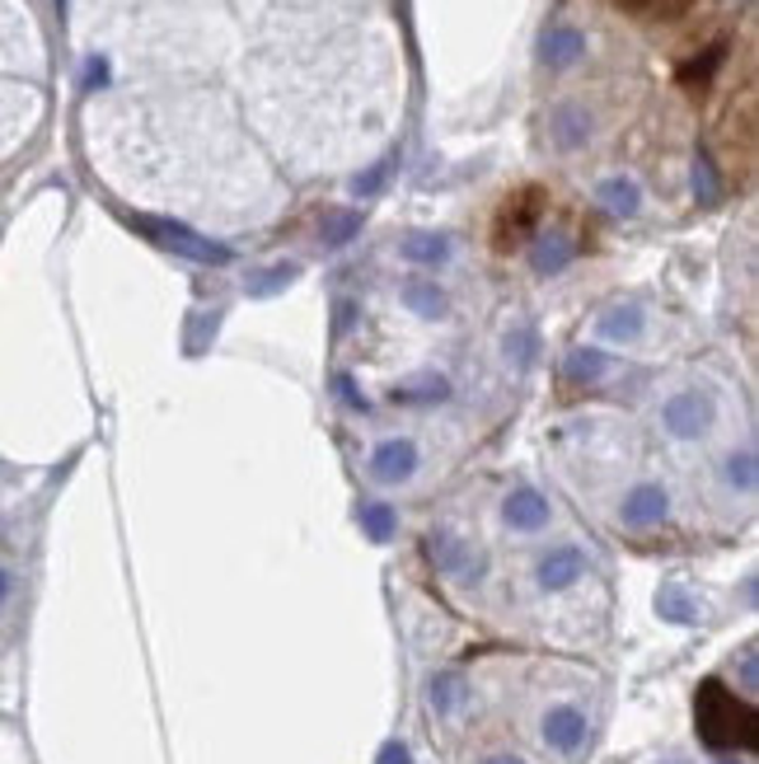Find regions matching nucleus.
<instances>
[{"mask_svg":"<svg viewBox=\"0 0 759 764\" xmlns=\"http://www.w3.org/2000/svg\"><path fill=\"white\" fill-rule=\"evenodd\" d=\"M132 225H136L141 235H150L160 249L183 254V258H192V263H231V249H225V245H211V239H202V235H192L188 225H179V221L132 216Z\"/></svg>","mask_w":759,"mask_h":764,"instance_id":"nucleus-3","label":"nucleus"},{"mask_svg":"<svg viewBox=\"0 0 759 764\" xmlns=\"http://www.w3.org/2000/svg\"><path fill=\"white\" fill-rule=\"evenodd\" d=\"M600 334L614 338V342H633L643 334V310L638 305H614L605 319H600Z\"/></svg>","mask_w":759,"mask_h":764,"instance_id":"nucleus-14","label":"nucleus"},{"mask_svg":"<svg viewBox=\"0 0 759 764\" xmlns=\"http://www.w3.org/2000/svg\"><path fill=\"white\" fill-rule=\"evenodd\" d=\"M581 52H587V38H581V29H572V24H554L539 38V57H544V66H554V71L581 61Z\"/></svg>","mask_w":759,"mask_h":764,"instance_id":"nucleus-7","label":"nucleus"},{"mask_svg":"<svg viewBox=\"0 0 759 764\" xmlns=\"http://www.w3.org/2000/svg\"><path fill=\"white\" fill-rule=\"evenodd\" d=\"M10 592H14V577H10V568H0V605L10 600Z\"/></svg>","mask_w":759,"mask_h":764,"instance_id":"nucleus-22","label":"nucleus"},{"mask_svg":"<svg viewBox=\"0 0 759 764\" xmlns=\"http://www.w3.org/2000/svg\"><path fill=\"white\" fill-rule=\"evenodd\" d=\"M708 423H713V398L699 394V390H684V394L661 404V431L676 441H694Z\"/></svg>","mask_w":759,"mask_h":764,"instance_id":"nucleus-4","label":"nucleus"},{"mask_svg":"<svg viewBox=\"0 0 759 764\" xmlns=\"http://www.w3.org/2000/svg\"><path fill=\"white\" fill-rule=\"evenodd\" d=\"M403 258H409V263L436 268V263H446L450 258V239L446 235H409L403 239Z\"/></svg>","mask_w":759,"mask_h":764,"instance_id":"nucleus-13","label":"nucleus"},{"mask_svg":"<svg viewBox=\"0 0 759 764\" xmlns=\"http://www.w3.org/2000/svg\"><path fill=\"white\" fill-rule=\"evenodd\" d=\"M529 347H535V334H529V328H516V338L506 342V352H511V357H516L521 367H525V361H529Z\"/></svg>","mask_w":759,"mask_h":764,"instance_id":"nucleus-21","label":"nucleus"},{"mask_svg":"<svg viewBox=\"0 0 759 764\" xmlns=\"http://www.w3.org/2000/svg\"><path fill=\"white\" fill-rule=\"evenodd\" d=\"M370 469H376V479L384 483H399V479H409L413 469H417V446L409 437H399V441H384L376 456H370Z\"/></svg>","mask_w":759,"mask_h":764,"instance_id":"nucleus-8","label":"nucleus"},{"mask_svg":"<svg viewBox=\"0 0 759 764\" xmlns=\"http://www.w3.org/2000/svg\"><path fill=\"white\" fill-rule=\"evenodd\" d=\"M403 305L413 310V315H422V319H436L440 310H446V291H440L436 282H422V277H413V282H403Z\"/></svg>","mask_w":759,"mask_h":764,"instance_id":"nucleus-10","label":"nucleus"},{"mask_svg":"<svg viewBox=\"0 0 759 764\" xmlns=\"http://www.w3.org/2000/svg\"><path fill=\"white\" fill-rule=\"evenodd\" d=\"M587 577H591V563L577 544H554L535 559V592L544 600H562L572 592H587Z\"/></svg>","mask_w":759,"mask_h":764,"instance_id":"nucleus-2","label":"nucleus"},{"mask_svg":"<svg viewBox=\"0 0 759 764\" xmlns=\"http://www.w3.org/2000/svg\"><path fill=\"white\" fill-rule=\"evenodd\" d=\"M384 173H390V165H376V169H366L361 179H357V193H361V198H370V193H380Z\"/></svg>","mask_w":759,"mask_h":764,"instance_id":"nucleus-20","label":"nucleus"},{"mask_svg":"<svg viewBox=\"0 0 759 764\" xmlns=\"http://www.w3.org/2000/svg\"><path fill=\"white\" fill-rule=\"evenodd\" d=\"M291 277H295V263H277V268H268V272H258L254 282H249V291H254V296H268V291L287 286Z\"/></svg>","mask_w":759,"mask_h":764,"instance_id":"nucleus-18","label":"nucleus"},{"mask_svg":"<svg viewBox=\"0 0 759 764\" xmlns=\"http://www.w3.org/2000/svg\"><path fill=\"white\" fill-rule=\"evenodd\" d=\"M694 198L703 206H713L722 198V179H717V165L708 160V150H699V160H694Z\"/></svg>","mask_w":759,"mask_h":764,"instance_id":"nucleus-15","label":"nucleus"},{"mask_svg":"<svg viewBox=\"0 0 759 764\" xmlns=\"http://www.w3.org/2000/svg\"><path fill=\"white\" fill-rule=\"evenodd\" d=\"M600 675L562 656H479L432 681V718L460 764H577L600 727Z\"/></svg>","mask_w":759,"mask_h":764,"instance_id":"nucleus-1","label":"nucleus"},{"mask_svg":"<svg viewBox=\"0 0 759 764\" xmlns=\"http://www.w3.org/2000/svg\"><path fill=\"white\" fill-rule=\"evenodd\" d=\"M549 136L558 150H581L591 136V117L581 103H558V109L549 113Z\"/></svg>","mask_w":759,"mask_h":764,"instance_id":"nucleus-6","label":"nucleus"},{"mask_svg":"<svg viewBox=\"0 0 759 764\" xmlns=\"http://www.w3.org/2000/svg\"><path fill=\"white\" fill-rule=\"evenodd\" d=\"M572 239H562V235H539L535 239V254H529V263H535V272H544V277H554V272H562L572 263Z\"/></svg>","mask_w":759,"mask_h":764,"instance_id":"nucleus-9","label":"nucleus"},{"mask_svg":"<svg viewBox=\"0 0 759 764\" xmlns=\"http://www.w3.org/2000/svg\"><path fill=\"white\" fill-rule=\"evenodd\" d=\"M595 198L605 202V212H614V216H633V212H638V202H643L638 183L624 179V173H620V179H605V183H600Z\"/></svg>","mask_w":759,"mask_h":764,"instance_id":"nucleus-11","label":"nucleus"},{"mask_svg":"<svg viewBox=\"0 0 759 764\" xmlns=\"http://www.w3.org/2000/svg\"><path fill=\"white\" fill-rule=\"evenodd\" d=\"M502 520L511 530H544L549 526V502H544L535 488H511L506 502H502Z\"/></svg>","mask_w":759,"mask_h":764,"instance_id":"nucleus-5","label":"nucleus"},{"mask_svg":"<svg viewBox=\"0 0 759 764\" xmlns=\"http://www.w3.org/2000/svg\"><path fill=\"white\" fill-rule=\"evenodd\" d=\"M361 520H366V530L376 535V540H390V530H394V516H390V507H366V512H361Z\"/></svg>","mask_w":759,"mask_h":764,"instance_id":"nucleus-19","label":"nucleus"},{"mask_svg":"<svg viewBox=\"0 0 759 764\" xmlns=\"http://www.w3.org/2000/svg\"><path fill=\"white\" fill-rule=\"evenodd\" d=\"M357 231H361V216H357V212H338V216L324 221V245L338 249V245H347V239L357 235Z\"/></svg>","mask_w":759,"mask_h":764,"instance_id":"nucleus-16","label":"nucleus"},{"mask_svg":"<svg viewBox=\"0 0 759 764\" xmlns=\"http://www.w3.org/2000/svg\"><path fill=\"white\" fill-rule=\"evenodd\" d=\"M535 216H539V193H525L521 202H516V212L506 206V216H502V231H498V245L506 249V245H516V239L535 225Z\"/></svg>","mask_w":759,"mask_h":764,"instance_id":"nucleus-12","label":"nucleus"},{"mask_svg":"<svg viewBox=\"0 0 759 764\" xmlns=\"http://www.w3.org/2000/svg\"><path fill=\"white\" fill-rule=\"evenodd\" d=\"M568 375H572V380H587V385H591V380L605 375V357L591 352V347H587V352H572V357H568Z\"/></svg>","mask_w":759,"mask_h":764,"instance_id":"nucleus-17","label":"nucleus"}]
</instances>
